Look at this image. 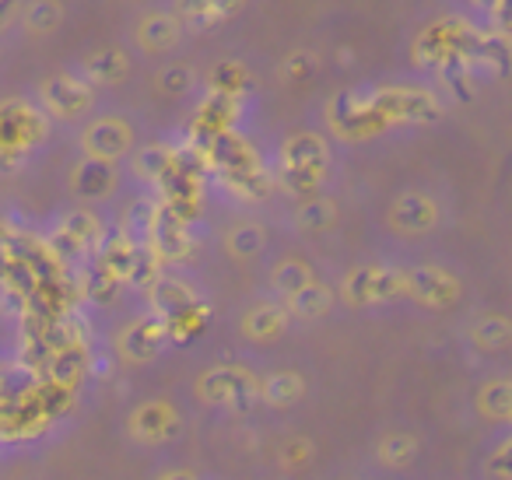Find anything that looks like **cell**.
<instances>
[{"label":"cell","mask_w":512,"mask_h":480,"mask_svg":"<svg viewBox=\"0 0 512 480\" xmlns=\"http://www.w3.org/2000/svg\"><path fill=\"white\" fill-rule=\"evenodd\" d=\"M46 120L29 102H4L0 106V169H18L25 148L43 141Z\"/></svg>","instance_id":"6da1fadb"},{"label":"cell","mask_w":512,"mask_h":480,"mask_svg":"<svg viewBox=\"0 0 512 480\" xmlns=\"http://www.w3.org/2000/svg\"><path fill=\"white\" fill-rule=\"evenodd\" d=\"M197 396L214 407H232V410H249L260 403V379L242 365H218L211 372L200 375Z\"/></svg>","instance_id":"7a4b0ae2"},{"label":"cell","mask_w":512,"mask_h":480,"mask_svg":"<svg viewBox=\"0 0 512 480\" xmlns=\"http://www.w3.org/2000/svg\"><path fill=\"white\" fill-rule=\"evenodd\" d=\"M372 106H376V113L383 116L386 123L390 120L428 123V120H439V113H442L439 99L421 92V88H383V92L372 95Z\"/></svg>","instance_id":"3957f363"},{"label":"cell","mask_w":512,"mask_h":480,"mask_svg":"<svg viewBox=\"0 0 512 480\" xmlns=\"http://www.w3.org/2000/svg\"><path fill=\"white\" fill-rule=\"evenodd\" d=\"M344 295L351 305H372V302H390V298L404 295V270L397 267H358L344 281Z\"/></svg>","instance_id":"277c9868"},{"label":"cell","mask_w":512,"mask_h":480,"mask_svg":"<svg viewBox=\"0 0 512 480\" xmlns=\"http://www.w3.org/2000/svg\"><path fill=\"white\" fill-rule=\"evenodd\" d=\"M404 291H411L418 302L442 309V305H453L460 298V281L442 267H414L404 274Z\"/></svg>","instance_id":"5b68a950"},{"label":"cell","mask_w":512,"mask_h":480,"mask_svg":"<svg viewBox=\"0 0 512 480\" xmlns=\"http://www.w3.org/2000/svg\"><path fill=\"white\" fill-rule=\"evenodd\" d=\"M130 431H134L137 442H148V445L169 442V438L179 435V414L165 400L141 403L134 410V417H130Z\"/></svg>","instance_id":"8992f818"},{"label":"cell","mask_w":512,"mask_h":480,"mask_svg":"<svg viewBox=\"0 0 512 480\" xmlns=\"http://www.w3.org/2000/svg\"><path fill=\"white\" fill-rule=\"evenodd\" d=\"M43 106L50 109L53 116H81L88 106H92V85L81 78H71V74H60V78H50L43 85Z\"/></svg>","instance_id":"52a82bcc"},{"label":"cell","mask_w":512,"mask_h":480,"mask_svg":"<svg viewBox=\"0 0 512 480\" xmlns=\"http://www.w3.org/2000/svg\"><path fill=\"white\" fill-rule=\"evenodd\" d=\"M130 144H134V130L123 120H116V116L92 123V127L85 130L88 158H99V162H116L120 155H127Z\"/></svg>","instance_id":"ba28073f"},{"label":"cell","mask_w":512,"mask_h":480,"mask_svg":"<svg viewBox=\"0 0 512 480\" xmlns=\"http://www.w3.org/2000/svg\"><path fill=\"white\" fill-rule=\"evenodd\" d=\"M330 120L348 137H365L386 127V120L376 113L372 99H355V95H341V99L334 102V109H330Z\"/></svg>","instance_id":"9c48e42d"},{"label":"cell","mask_w":512,"mask_h":480,"mask_svg":"<svg viewBox=\"0 0 512 480\" xmlns=\"http://www.w3.org/2000/svg\"><path fill=\"white\" fill-rule=\"evenodd\" d=\"M165 340H169V333H165L162 319L144 316V319H134V323L120 333V351H123V358H130V361H151L165 347Z\"/></svg>","instance_id":"30bf717a"},{"label":"cell","mask_w":512,"mask_h":480,"mask_svg":"<svg viewBox=\"0 0 512 480\" xmlns=\"http://www.w3.org/2000/svg\"><path fill=\"white\" fill-rule=\"evenodd\" d=\"M57 253L60 256H81L99 242V221L88 211H74L71 218H64V225L57 228Z\"/></svg>","instance_id":"8fae6325"},{"label":"cell","mask_w":512,"mask_h":480,"mask_svg":"<svg viewBox=\"0 0 512 480\" xmlns=\"http://www.w3.org/2000/svg\"><path fill=\"white\" fill-rule=\"evenodd\" d=\"M71 186L78 197L85 200H102L113 193L116 186V169L113 162H99V158H85V162H78V169H74L71 176Z\"/></svg>","instance_id":"7c38bea8"},{"label":"cell","mask_w":512,"mask_h":480,"mask_svg":"<svg viewBox=\"0 0 512 480\" xmlns=\"http://www.w3.org/2000/svg\"><path fill=\"white\" fill-rule=\"evenodd\" d=\"M435 221H439V211H435L432 200L421 197V193H407V197H400L397 204H393V225L411 235L428 232Z\"/></svg>","instance_id":"4fadbf2b"},{"label":"cell","mask_w":512,"mask_h":480,"mask_svg":"<svg viewBox=\"0 0 512 480\" xmlns=\"http://www.w3.org/2000/svg\"><path fill=\"white\" fill-rule=\"evenodd\" d=\"M327 144L316 134H299L285 144V169L302 172H327Z\"/></svg>","instance_id":"5bb4252c"},{"label":"cell","mask_w":512,"mask_h":480,"mask_svg":"<svg viewBox=\"0 0 512 480\" xmlns=\"http://www.w3.org/2000/svg\"><path fill=\"white\" fill-rule=\"evenodd\" d=\"M306 393V382L299 372H271L267 379H260V400L271 407H292Z\"/></svg>","instance_id":"9a60e30c"},{"label":"cell","mask_w":512,"mask_h":480,"mask_svg":"<svg viewBox=\"0 0 512 480\" xmlns=\"http://www.w3.org/2000/svg\"><path fill=\"white\" fill-rule=\"evenodd\" d=\"M151 302H155V316L169 319L176 316V312H183L186 305H193L197 298H193V291L186 288L183 281H169V277H158L155 284H151Z\"/></svg>","instance_id":"2e32d148"},{"label":"cell","mask_w":512,"mask_h":480,"mask_svg":"<svg viewBox=\"0 0 512 480\" xmlns=\"http://www.w3.org/2000/svg\"><path fill=\"white\" fill-rule=\"evenodd\" d=\"M285 316H288L285 305H256V309H249L246 319H242V330L253 340H271L285 330Z\"/></svg>","instance_id":"e0dca14e"},{"label":"cell","mask_w":512,"mask_h":480,"mask_svg":"<svg viewBox=\"0 0 512 480\" xmlns=\"http://www.w3.org/2000/svg\"><path fill=\"white\" fill-rule=\"evenodd\" d=\"M330 305H334V295H330V288H323L320 281H309L306 288H299L292 298H288L285 309H292L299 319H316V316H327Z\"/></svg>","instance_id":"ac0fdd59"},{"label":"cell","mask_w":512,"mask_h":480,"mask_svg":"<svg viewBox=\"0 0 512 480\" xmlns=\"http://www.w3.org/2000/svg\"><path fill=\"white\" fill-rule=\"evenodd\" d=\"M88 85H116L120 78H127V57L120 50H102L85 64Z\"/></svg>","instance_id":"d6986e66"},{"label":"cell","mask_w":512,"mask_h":480,"mask_svg":"<svg viewBox=\"0 0 512 480\" xmlns=\"http://www.w3.org/2000/svg\"><path fill=\"white\" fill-rule=\"evenodd\" d=\"M137 36H141V43L148 46V50H169L179 39V25H176V18H169V15H151V18H144Z\"/></svg>","instance_id":"ffe728a7"},{"label":"cell","mask_w":512,"mask_h":480,"mask_svg":"<svg viewBox=\"0 0 512 480\" xmlns=\"http://www.w3.org/2000/svg\"><path fill=\"white\" fill-rule=\"evenodd\" d=\"M155 225H158V207L151 204V200H137L127 214V239L134 242V246H148Z\"/></svg>","instance_id":"44dd1931"},{"label":"cell","mask_w":512,"mask_h":480,"mask_svg":"<svg viewBox=\"0 0 512 480\" xmlns=\"http://www.w3.org/2000/svg\"><path fill=\"white\" fill-rule=\"evenodd\" d=\"M481 414L495 417V421H509L512 414V386L505 379H495L481 389Z\"/></svg>","instance_id":"7402d4cb"},{"label":"cell","mask_w":512,"mask_h":480,"mask_svg":"<svg viewBox=\"0 0 512 480\" xmlns=\"http://www.w3.org/2000/svg\"><path fill=\"white\" fill-rule=\"evenodd\" d=\"M172 162H176V155H172L165 144H151V148H144L141 155H137V172H141L144 179H151V183H162L165 172L172 169Z\"/></svg>","instance_id":"603a6c76"},{"label":"cell","mask_w":512,"mask_h":480,"mask_svg":"<svg viewBox=\"0 0 512 480\" xmlns=\"http://www.w3.org/2000/svg\"><path fill=\"white\" fill-rule=\"evenodd\" d=\"M512 330H509V319L502 316H484L481 323L474 326V344L477 347H488V351H502L509 344Z\"/></svg>","instance_id":"cb8c5ba5"},{"label":"cell","mask_w":512,"mask_h":480,"mask_svg":"<svg viewBox=\"0 0 512 480\" xmlns=\"http://www.w3.org/2000/svg\"><path fill=\"white\" fill-rule=\"evenodd\" d=\"M309 281H313V274H309V267L299 260H285V263H278V270H274V288H278L285 298H292L295 291L306 288Z\"/></svg>","instance_id":"d4e9b609"},{"label":"cell","mask_w":512,"mask_h":480,"mask_svg":"<svg viewBox=\"0 0 512 480\" xmlns=\"http://www.w3.org/2000/svg\"><path fill=\"white\" fill-rule=\"evenodd\" d=\"M239 0H179V11L193 22H221Z\"/></svg>","instance_id":"484cf974"},{"label":"cell","mask_w":512,"mask_h":480,"mask_svg":"<svg viewBox=\"0 0 512 480\" xmlns=\"http://www.w3.org/2000/svg\"><path fill=\"white\" fill-rule=\"evenodd\" d=\"M414 456H418V442H414L411 435H386L383 442H379V459H383L386 466H404V463H411Z\"/></svg>","instance_id":"4316f807"},{"label":"cell","mask_w":512,"mask_h":480,"mask_svg":"<svg viewBox=\"0 0 512 480\" xmlns=\"http://www.w3.org/2000/svg\"><path fill=\"white\" fill-rule=\"evenodd\" d=\"M334 218H337V207L330 204V200L313 197L299 207V225L306 228V232H320V228L334 225Z\"/></svg>","instance_id":"83f0119b"},{"label":"cell","mask_w":512,"mask_h":480,"mask_svg":"<svg viewBox=\"0 0 512 480\" xmlns=\"http://www.w3.org/2000/svg\"><path fill=\"white\" fill-rule=\"evenodd\" d=\"M228 249H232L235 256H242V260L256 256L260 249H264V228H256V225L235 228V232L228 235Z\"/></svg>","instance_id":"f1b7e54d"},{"label":"cell","mask_w":512,"mask_h":480,"mask_svg":"<svg viewBox=\"0 0 512 480\" xmlns=\"http://www.w3.org/2000/svg\"><path fill=\"white\" fill-rule=\"evenodd\" d=\"M57 22H60V8L53 4V0H36V4L29 8V25L36 32L57 29Z\"/></svg>","instance_id":"f546056e"},{"label":"cell","mask_w":512,"mask_h":480,"mask_svg":"<svg viewBox=\"0 0 512 480\" xmlns=\"http://www.w3.org/2000/svg\"><path fill=\"white\" fill-rule=\"evenodd\" d=\"M242 67H235V64H221L218 71H214V88H218V95H228V99H235V88L242 85Z\"/></svg>","instance_id":"4dcf8cb0"},{"label":"cell","mask_w":512,"mask_h":480,"mask_svg":"<svg viewBox=\"0 0 512 480\" xmlns=\"http://www.w3.org/2000/svg\"><path fill=\"white\" fill-rule=\"evenodd\" d=\"M484 473H488L491 480H509V442L498 445V452L488 459V466H484Z\"/></svg>","instance_id":"1f68e13d"},{"label":"cell","mask_w":512,"mask_h":480,"mask_svg":"<svg viewBox=\"0 0 512 480\" xmlns=\"http://www.w3.org/2000/svg\"><path fill=\"white\" fill-rule=\"evenodd\" d=\"M190 71H186V67H169V71L162 74V88L165 92H186V88H190Z\"/></svg>","instance_id":"d6a6232c"},{"label":"cell","mask_w":512,"mask_h":480,"mask_svg":"<svg viewBox=\"0 0 512 480\" xmlns=\"http://www.w3.org/2000/svg\"><path fill=\"white\" fill-rule=\"evenodd\" d=\"M15 11H18V0H0V32H4L11 25Z\"/></svg>","instance_id":"836d02e7"},{"label":"cell","mask_w":512,"mask_h":480,"mask_svg":"<svg viewBox=\"0 0 512 480\" xmlns=\"http://www.w3.org/2000/svg\"><path fill=\"white\" fill-rule=\"evenodd\" d=\"M306 67H309L306 57H295L292 64H288V71H292V78H306Z\"/></svg>","instance_id":"e575fe53"},{"label":"cell","mask_w":512,"mask_h":480,"mask_svg":"<svg viewBox=\"0 0 512 480\" xmlns=\"http://www.w3.org/2000/svg\"><path fill=\"white\" fill-rule=\"evenodd\" d=\"M158 480H197L190 470H172V473H165V477H158Z\"/></svg>","instance_id":"d590c367"},{"label":"cell","mask_w":512,"mask_h":480,"mask_svg":"<svg viewBox=\"0 0 512 480\" xmlns=\"http://www.w3.org/2000/svg\"><path fill=\"white\" fill-rule=\"evenodd\" d=\"M8 403V379H4V372H0V407Z\"/></svg>","instance_id":"8d00e7d4"},{"label":"cell","mask_w":512,"mask_h":480,"mask_svg":"<svg viewBox=\"0 0 512 480\" xmlns=\"http://www.w3.org/2000/svg\"><path fill=\"white\" fill-rule=\"evenodd\" d=\"M477 4H484V8H488V4H495V0H477Z\"/></svg>","instance_id":"74e56055"}]
</instances>
